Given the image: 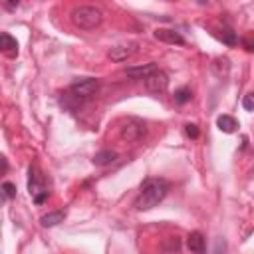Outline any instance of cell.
Masks as SVG:
<instances>
[{"label":"cell","instance_id":"obj_14","mask_svg":"<svg viewBox=\"0 0 254 254\" xmlns=\"http://www.w3.org/2000/svg\"><path fill=\"white\" fill-rule=\"evenodd\" d=\"M216 125H218V129H220L222 133H234L236 127H238V123H236V119H234L232 115H218Z\"/></svg>","mask_w":254,"mask_h":254},{"label":"cell","instance_id":"obj_12","mask_svg":"<svg viewBox=\"0 0 254 254\" xmlns=\"http://www.w3.org/2000/svg\"><path fill=\"white\" fill-rule=\"evenodd\" d=\"M115 159H117V153H115V151H111V149H103V151H99V153L93 155L91 163H93L95 167H107V165H111Z\"/></svg>","mask_w":254,"mask_h":254},{"label":"cell","instance_id":"obj_16","mask_svg":"<svg viewBox=\"0 0 254 254\" xmlns=\"http://www.w3.org/2000/svg\"><path fill=\"white\" fill-rule=\"evenodd\" d=\"M190 97H192V93H190L189 87H181V89L175 91V101H177L179 105H185L187 101H190Z\"/></svg>","mask_w":254,"mask_h":254},{"label":"cell","instance_id":"obj_19","mask_svg":"<svg viewBox=\"0 0 254 254\" xmlns=\"http://www.w3.org/2000/svg\"><path fill=\"white\" fill-rule=\"evenodd\" d=\"M242 107H244L246 111H254V91H250V93L244 95V99H242Z\"/></svg>","mask_w":254,"mask_h":254},{"label":"cell","instance_id":"obj_7","mask_svg":"<svg viewBox=\"0 0 254 254\" xmlns=\"http://www.w3.org/2000/svg\"><path fill=\"white\" fill-rule=\"evenodd\" d=\"M159 67L151 62V64H143V65H129L127 69H125V75H129V77H133V79H145V77H149L153 71H157Z\"/></svg>","mask_w":254,"mask_h":254},{"label":"cell","instance_id":"obj_21","mask_svg":"<svg viewBox=\"0 0 254 254\" xmlns=\"http://www.w3.org/2000/svg\"><path fill=\"white\" fill-rule=\"evenodd\" d=\"M2 8L4 10H16L18 8V2H2Z\"/></svg>","mask_w":254,"mask_h":254},{"label":"cell","instance_id":"obj_20","mask_svg":"<svg viewBox=\"0 0 254 254\" xmlns=\"http://www.w3.org/2000/svg\"><path fill=\"white\" fill-rule=\"evenodd\" d=\"M242 46H244V50L254 52V34H246V36L242 38Z\"/></svg>","mask_w":254,"mask_h":254},{"label":"cell","instance_id":"obj_2","mask_svg":"<svg viewBox=\"0 0 254 254\" xmlns=\"http://www.w3.org/2000/svg\"><path fill=\"white\" fill-rule=\"evenodd\" d=\"M69 18L71 24L79 30H95L103 22V12L95 6H75Z\"/></svg>","mask_w":254,"mask_h":254},{"label":"cell","instance_id":"obj_1","mask_svg":"<svg viewBox=\"0 0 254 254\" xmlns=\"http://www.w3.org/2000/svg\"><path fill=\"white\" fill-rule=\"evenodd\" d=\"M169 192V183L165 179H147L141 189H139V194L135 198V208L137 210H151L155 208Z\"/></svg>","mask_w":254,"mask_h":254},{"label":"cell","instance_id":"obj_22","mask_svg":"<svg viewBox=\"0 0 254 254\" xmlns=\"http://www.w3.org/2000/svg\"><path fill=\"white\" fill-rule=\"evenodd\" d=\"M46 198H48V190H46V192H42V194H38V196L34 198V202H36V204H42Z\"/></svg>","mask_w":254,"mask_h":254},{"label":"cell","instance_id":"obj_18","mask_svg":"<svg viewBox=\"0 0 254 254\" xmlns=\"http://www.w3.org/2000/svg\"><path fill=\"white\" fill-rule=\"evenodd\" d=\"M185 135L190 137V139H198L200 131H198V127H196L194 123H187V125H185Z\"/></svg>","mask_w":254,"mask_h":254},{"label":"cell","instance_id":"obj_17","mask_svg":"<svg viewBox=\"0 0 254 254\" xmlns=\"http://www.w3.org/2000/svg\"><path fill=\"white\" fill-rule=\"evenodd\" d=\"M14 196H16V185L10 183V181H6L2 185V198L8 200V198H14Z\"/></svg>","mask_w":254,"mask_h":254},{"label":"cell","instance_id":"obj_4","mask_svg":"<svg viewBox=\"0 0 254 254\" xmlns=\"http://www.w3.org/2000/svg\"><path fill=\"white\" fill-rule=\"evenodd\" d=\"M145 133H147V127H145V123L139 121V119H129V121L121 127V137H123L127 143L139 141Z\"/></svg>","mask_w":254,"mask_h":254},{"label":"cell","instance_id":"obj_5","mask_svg":"<svg viewBox=\"0 0 254 254\" xmlns=\"http://www.w3.org/2000/svg\"><path fill=\"white\" fill-rule=\"evenodd\" d=\"M145 87H147L151 93H163V91H167V87H169V75H167L165 71L157 69V71H153L149 77H145Z\"/></svg>","mask_w":254,"mask_h":254},{"label":"cell","instance_id":"obj_15","mask_svg":"<svg viewBox=\"0 0 254 254\" xmlns=\"http://www.w3.org/2000/svg\"><path fill=\"white\" fill-rule=\"evenodd\" d=\"M216 32H218V38H220L226 46H236V44H238V36H236L234 30H230V28H220V30H216Z\"/></svg>","mask_w":254,"mask_h":254},{"label":"cell","instance_id":"obj_6","mask_svg":"<svg viewBox=\"0 0 254 254\" xmlns=\"http://www.w3.org/2000/svg\"><path fill=\"white\" fill-rule=\"evenodd\" d=\"M137 52V44H119L115 48L109 50V60L111 62H125L127 58H131Z\"/></svg>","mask_w":254,"mask_h":254},{"label":"cell","instance_id":"obj_11","mask_svg":"<svg viewBox=\"0 0 254 254\" xmlns=\"http://www.w3.org/2000/svg\"><path fill=\"white\" fill-rule=\"evenodd\" d=\"M187 248H189L192 254H202V252H204V236H202L198 230L190 232L189 238H187Z\"/></svg>","mask_w":254,"mask_h":254},{"label":"cell","instance_id":"obj_10","mask_svg":"<svg viewBox=\"0 0 254 254\" xmlns=\"http://www.w3.org/2000/svg\"><path fill=\"white\" fill-rule=\"evenodd\" d=\"M0 52L4 56H8V58H16L18 56V42L8 32H2L0 34Z\"/></svg>","mask_w":254,"mask_h":254},{"label":"cell","instance_id":"obj_8","mask_svg":"<svg viewBox=\"0 0 254 254\" xmlns=\"http://www.w3.org/2000/svg\"><path fill=\"white\" fill-rule=\"evenodd\" d=\"M155 38L157 40H161V42H165V44H177V46H183L185 44V38L177 32V30H169V28H159V30H155Z\"/></svg>","mask_w":254,"mask_h":254},{"label":"cell","instance_id":"obj_9","mask_svg":"<svg viewBox=\"0 0 254 254\" xmlns=\"http://www.w3.org/2000/svg\"><path fill=\"white\" fill-rule=\"evenodd\" d=\"M28 190H30V194L36 198L38 194H42V192H46V189H44V177L38 173V169L36 167H30V181H28Z\"/></svg>","mask_w":254,"mask_h":254},{"label":"cell","instance_id":"obj_23","mask_svg":"<svg viewBox=\"0 0 254 254\" xmlns=\"http://www.w3.org/2000/svg\"><path fill=\"white\" fill-rule=\"evenodd\" d=\"M6 169H8V163H6V159L2 157V173H6Z\"/></svg>","mask_w":254,"mask_h":254},{"label":"cell","instance_id":"obj_13","mask_svg":"<svg viewBox=\"0 0 254 254\" xmlns=\"http://www.w3.org/2000/svg\"><path fill=\"white\" fill-rule=\"evenodd\" d=\"M64 218H65V212H64V210H54V212L44 214V216L40 218V222H42L44 228H52V226L64 222Z\"/></svg>","mask_w":254,"mask_h":254},{"label":"cell","instance_id":"obj_3","mask_svg":"<svg viewBox=\"0 0 254 254\" xmlns=\"http://www.w3.org/2000/svg\"><path fill=\"white\" fill-rule=\"evenodd\" d=\"M97 87H99V81H97L95 77H81V79H77V81H73V83L69 85V91L79 99V97H89V95H93V93L97 91Z\"/></svg>","mask_w":254,"mask_h":254}]
</instances>
